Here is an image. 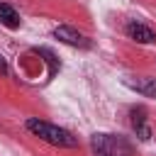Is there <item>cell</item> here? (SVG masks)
I'll use <instances>...</instances> for the list:
<instances>
[{
	"instance_id": "obj_7",
	"label": "cell",
	"mask_w": 156,
	"mask_h": 156,
	"mask_svg": "<svg viewBox=\"0 0 156 156\" xmlns=\"http://www.w3.org/2000/svg\"><path fill=\"white\" fill-rule=\"evenodd\" d=\"M0 22H2L5 27H10V29H17V27H20V15H17V10H15L12 5H7V2H0Z\"/></svg>"
},
{
	"instance_id": "obj_3",
	"label": "cell",
	"mask_w": 156,
	"mask_h": 156,
	"mask_svg": "<svg viewBox=\"0 0 156 156\" xmlns=\"http://www.w3.org/2000/svg\"><path fill=\"white\" fill-rule=\"evenodd\" d=\"M124 32H127L129 39H134V41H139V44H154V41H156V32H154L151 27L141 24V22H129V24L124 27Z\"/></svg>"
},
{
	"instance_id": "obj_6",
	"label": "cell",
	"mask_w": 156,
	"mask_h": 156,
	"mask_svg": "<svg viewBox=\"0 0 156 156\" xmlns=\"http://www.w3.org/2000/svg\"><path fill=\"white\" fill-rule=\"evenodd\" d=\"M124 85H129L132 90H136V93H141L146 98H156V78H144V76L124 78Z\"/></svg>"
},
{
	"instance_id": "obj_5",
	"label": "cell",
	"mask_w": 156,
	"mask_h": 156,
	"mask_svg": "<svg viewBox=\"0 0 156 156\" xmlns=\"http://www.w3.org/2000/svg\"><path fill=\"white\" fill-rule=\"evenodd\" d=\"M132 129L136 132V136L141 141H149L151 139V127L146 122V110L144 107H134L132 110Z\"/></svg>"
},
{
	"instance_id": "obj_4",
	"label": "cell",
	"mask_w": 156,
	"mask_h": 156,
	"mask_svg": "<svg viewBox=\"0 0 156 156\" xmlns=\"http://www.w3.org/2000/svg\"><path fill=\"white\" fill-rule=\"evenodd\" d=\"M90 146H93V154L95 156H117V151H115L117 139L110 136V134H93Z\"/></svg>"
},
{
	"instance_id": "obj_8",
	"label": "cell",
	"mask_w": 156,
	"mask_h": 156,
	"mask_svg": "<svg viewBox=\"0 0 156 156\" xmlns=\"http://www.w3.org/2000/svg\"><path fill=\"white\" fill-rule=\"evenodd\" d=\"M0 73H7V63L2 61V56H0Z\"/></svg>"
},
{
	"instance_id": "obj_1",
	"label": "cell",
	"mask_w": 156,
	"mask_h": 156,
	"mask_svg": "<svg viewBox=\"0 0 156 156\" xmlns=\"http://www.w3.org/2000/svg\"><path fill=\"white\" fill-rule=\"evenodd\" d=\"M27 129L32 134H37L41 141L51 144V146H63V149H73L78 146V139L68 132V129H61L51 122H44V119H37V117H29L27 119Z\"/></svg>"
},
{
	"instance_id": "obj_2",
	"label": "cell",
	"mask_w": 156,
	"mask_h": 156,
	"mask_svg": "<svg viewBox=\"0 0 156 156\" xmlns=\"http://www.w3.org/2000/svg\"><path fill=\"white\" fill-rule=\"evenodd\" d=\"M54 37H56L58 41L68 44V46H83V49H88V46H90V39H88V37H83L78 29H73V27H66V24L56 27V29H54Z\"/></svg>"
}]
</instances>
